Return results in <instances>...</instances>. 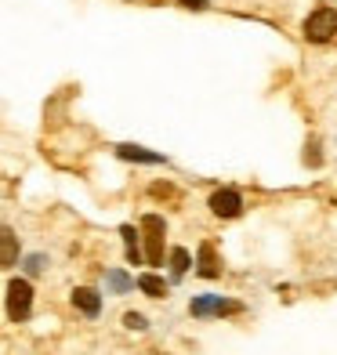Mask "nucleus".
<instances>
[{
    "mask_svg": "<svg viewBox=\"0 0 337 355\" xmlns=\"http://www.w3.org/2000/svg\"><path fill=\"white\" fill-rule=\"evenodd\" d=\"M4 309L11 322H26L29 312H33V283L29 279H11L8 294H4Z\"/></svg>",
    "mask_w": 337,
    "mask_h": 355,
    "instance_id": "f257e3e1",
    "label": "nucleus"
},
{
    "mask_svg": "<svg viewBox=\"0 0 337 355\" xmlns=\"http://www.w3.org/2000/svg\"><path fill=\"white\" fill-rule=\"evenodd\" d=\"M337 37V8L330 4H319L309 19H304V40L312 44H327Z\"/></svg>",
    "mask_w": 337,
    "mask_h": 355,
    "instance_id": "f03ea898",
    "label": "nucleus"
},
{
    "mask_svg": "<svg viewBox=\"0 0 337 355\" xmlns=\"http://www.w3.org/2000/svg\"><path fill=\"white\" fill-rule=\"evenodd\" d=\"M141 232H146V265H164V239H167V225L159 214L141 218Z\"/></svg>",
    "mask_w": 337,
    "mask_h": 355,
    "instance_id": "7ed1b4c3",
    "label": "nucleus"
},
{
    "mask_svg": "<svg viewBox=\"0 0 337 355\" xmlns=\"http://www.w3.org/2000/svg\"><path fill=\"white\" fill-rule=\"evenodd\" d=\"M189 312L196 315V319H207V315H239V312H243V301H229V297L203 294V297H192Z\"/></svg>",
    "mask_w": 337,
    "mask_h": 355,
    "instance_id": "20e7f679",
    "label": "nucleus"
},
{
    "mask_svg": "<svg viewBox=\"0 0 337 355\" xmlns=\"http://www.w3.org/2000/svg\"><path fill=\"white\" fill-rule=\"evenodd\" d=\"M211 211L218 218H239L243 214V196H239L236 189H218L211 196Z\"/></svg>",
    "mask_w": 337,
    "mask_h": 355,
    "instance_id": "39448f33",
    "label": "nucleus"
},
{
    "mask_svg": "<svg viewBox=\"0 0 337 355\" xmlns=\"http://www.w3.org/2000/svg\"><path fill=\"white\" fill-rule=\"evenodd\" d=\"M73 309L84 312L87 319H98V312H102V294H98L94 286H76V290H73Z\"/></svg>",
    "mask_w": 337,
    "mask_h": 355,
    "instance_id": "423d86ee",
    "label": "nucleus"
},
{
    "mask_svg": "<svg viewBox=\"0 0 337 355\" xmlns=\"http://www.w3.org/2000/svg\"><path fill=\"white\" fill-rule=\"evenodd\" d=\"M19 265V236L11 225H0V268Z\"/></svg>",
    "mask_w": 337,
    "mask_h": 355,
    "instance_id": "0eeeda50",
    "label": "nucleus"
},
{
    "mask_svg": "<svg viewBox=\"0 0 337 355\" xmlns=\"http://www.w3.org/2000/svg\"><path fill=\"white\" fill-rule=\"evenodd\" d=\"M196 272H200L203 279H218V276H221V261H218L214 243H200V254H196Z\"/></svg>",
    "mask_w": 337,
    "mask_h": 355,
    "instance_id": "6e6552de",
    "label": "nucleus"
},
{
    "mask_svg": "<svg viewBox=\"0 0 337 355\" xmlns=\"http://www.w3.org/2000/svg\"><path fill=\"white\" fill-rule=\"evenodd\" d=\"M116 156L120 159H135V164H167L159 153H149V149H141V145H116Z\"/></svg>",
    "mask_w": 337,
    "mask_h": 355,
    "instance_id": "1a4fd4ad",
    "label": "nucleus"
},
{
    "mask_svg": "<svg viewBox=\"0 0 337 355\" xmlns=\"http://www.w3.org/2000/svg\"><path fill=\"white\" fill-rule=\"evenodd\" d=\"M135 286L141 290V294H149V297H167V283L153 276V272H141V276L135 279Z\"/></svg>",
    "mask_w": 337,
    "mask_h": 355,
    "instance_id": "9d476101",
    "label": "nucleus"
},
{
    "mask_svg": "<svg viewBox=\"0 0 337 355\" xmlns=\"http://www.w3.org/2000/svg\"><path fill=\"white\" fill-rule=\"evenodd\" d=\"M123 243H127V257H131V265H141V250H138V229L135 225H123L120 229Z\"/></svg>",
    "mask_w": 337,
    "mask_h": 355,
    "instance_id": "9b49d317",
    "label": "nucleus"
},
{
    "mask_svg": "<svg viewBox=\"0 0 337 355\" xmlns=\"http://www.w3.org/2000/svg\"><path fill=\"white\" fill-rule=\"evenodd\" d=\"M105 283H109V290H112V294H127V290L135 286V279L127 276V272H120V268L105 272Z\"/></svg>",
    "mask_w": 337,
    "mask_h": 355,
    "instance_id": "f8f14e48",
    "label": "nucleus"
},
{
    "mask_svg": "<svg viewBox=\"0 0 337 355\" xmlns=\"http://www.w3.org/2000/svg\"><path fill=\"white\" fill-rule=\"evenodd\" d=\"M185 272H189V250H185V247H174V250H171V276L182 279Z\"/></svg>",
    "mask_w": 337,
    "mask_h": 355,
    "instance_id": "ddd939ff",
    "label": "nucleus"
},
{
    "mask_svg": "<svg viewBox=\"0 0 337 355\" xmlns=\"http://www.w3.org/2000/svg\"><path fill=\"white\" fill-rule=\"evenodd\" d=\"M44 268H47V257L44 254H29L26 257V276H40Z\"/></svg>",
    "mask_w": 337,
    "mask_h": 355,
    "instance_id": "4468645a",
    "label": "nucleus"
},
{
    "mask_svg": "<svg viewBox=\"0 0 337 355\" xmlns=\"http://www.w3.org/2000/svg\"><path fill=\"white\" fill-rule=\"evenodd\" d=\"M123 327H127V330H146L149 322H146V315H141V312H127V315H123Z\"/></svg>",
    "mask_w": 337,
    "mask_h": 355,
    "instance_id": "2eb2a0df",
    "label": "nucleus"
},
{
    "mask_svg": "<svg viewBox=\"0 0 337 355\" xmlns=\"http://www.w3.org/2000/svg\"><path fill=\"white\" fill-rule=\"evenodd\" d=\"M178 4L189 11H203V8H211V0H178Z\"/></svg>",
    "mask_w": 337,
    "mask_h": 355,
    "instance_id": "dca6fc26",
    "label": "nucleus"
},
{
    "mask_svg": "<svg viewBox=\"0 0 337 355\" xmlns=\"http://www.w3.org/2000/svg\"><path fill=\"white\" fill-rule=\"evenodd\" d=\"M171 192H174L171 185H153V196H171Z\"/></svg>",
    "mask_w": 337,
    "mask_h": 355,
    "instance_id": "f3484780",
    "label": "nucleus"
}]
</instances>
